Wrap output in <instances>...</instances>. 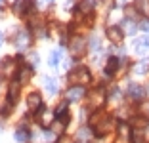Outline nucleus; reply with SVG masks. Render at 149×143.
I'll return each instance as SVG.
<instances>
[{"mask_svg":"<svg viewBox=\"0 0 149 143\" xmlns=\"http://www.w3.org/2000/svg\"><path fill=\"white\" fill-rule=\"evenodd\" d=\"M69 80L74 84H79V86H82V84H88L90 82V71L84 69V67H79V69H74L69 73Z\"/></svg>","mask_w":149,"mask_h":143,"instance_id":"nucleus-1","label":"nucleus"},{"mask_svg":"<svg viewBox=\"0 0 149 143\" xmlns=\"http://www.w3.org/2000/svg\"><path fill=\"white\" fill-rule=\"evenodd\" d=\"M69 48H71V52H73V56L80 57V56H84V52H86V40H84L82 36H73Z\"/></svg>","mask_w":149,"mask_h":143,"instance_id":"nucleus-2","label":"nucleus"},{"mask_svg":"<svg viewBox=\"0 0 149 143\" xmlns=\"http://www.w3.org/2000/svg\"><path fill=\"white\" fill-rule=\"evenodd\" d=\"M33 10H35V2L33 0H15L13 2V12L15 13L25 15V13H31Z\"/></svg>","mask_w":149,"mask_h":143,"instance_id":"nucleus-3","label":"nucleus"},{"mask_svg":"<svg viewBox=\"0 0 149 143\" xmlns=\"http://www.w3.org/2000/svg\"><path fill=\"white\" fill-rule=\"evenodd\" d=\"M128 95H130L132 99H143L145 97V88L141 86V84H130V88H128Z\"/></svg>","mask_w":149,"mask_h":143,"instance_id":"nucleus-4","label":"nucleus"},{"mask_svg":"<svg viewBox=\"0 0 149 143\" xmlns=\"http://www.w3.org/2000/svg\"><path fill=\"white\" fill-rule=\"evenodd\" d=\"M84 94H86L84 86H73L67 92V101H77V99H80V97H84Z\"/></svg>","mask_w":149,"mask_h":143,"instance_id":"nucleus-5","label":"nucleus"},{"mask_svg":"<svg viewBox=\"0 0 149 143\" xmlns=\"http://www.w3.org/2000/svg\"><path fill=\"white\" fill-rule=\"evenodd\" d=\"M42 107V99H40V94H31L29 95V99H27V109L29 111H38Z\"/></svg>","mask_w":149,"mask_h":143,"instance_id":"nucleus-6","label":"nucleus"},{"mask_svg":"<svg viewBox=\"0 0 149 143\" xmlns=\"http://www.w3.org/2000/svg\"><path fill=\"white\" fill-rule=\"evenodd\" d=\"M105 35L109 36V40L111 42H120L123 40V29L120 27H107V31H105Z\"/></svg>","mask_w":149,"mask_h":143,"instance_id":"nucleus-7","label":"nucleus"},{"mask_svg":"<svg viewBox=\"0 0 149 143\" xmlns=\"http://www.w3.org/2000/svg\"><path fill=\"white\" fill-rule=\"evenodd\" d=\"M134 50H136L138 53L147 52V50H149V38H147V36H141V38L134 40Z\"/></svg>","mask_w":149,"mask_h":143,"instance_id":"nucleus-8","label":"nucleus"},{"mask_svg":"<svg viewBox=\"0 0 149 143\" xmlns=\"http://www.w3.org/2000/svg\"><path fill=\"white\" fill-rule=\"evenodd\" d=\"M19 90H21V84H19V82H12V86H10V94H8L10 105H13L15 101H17V97H19Z\"/></svg>","mask_w":149,"mask_h":143,"instance_id":"nucleus-9","label":"nucleus"},{"mask_svg":"<svg viewBox=\"0 0 149 143\" xmlns=\"http://www.w3.org/2000/svg\"><path fill=\"white\" fill-rule=\"evenodd\" d=\"M29 33H25V31H23V33H19L17 35V38H13V44H15V46L17 48H25L27 44H29Z\"/></svg>","mask_w":149,"mask_h":143,"instance_id":"nucleus-10","label":"nucleus"},{"mask_svg":"<svg viewBox=\"0 0 149 143\" xmlns=\"http://www.w3.org/2000/svg\"><path fill=\"white\" fill-rule=\"evenodd\" d=\"M117 67H118V59H117V57H109V63H107V67H105V74H107V76L115 74Z\"/></svg>","mask_w":149,"mask_h":143,"instance_id":"nucleus-11","label":"nucleus"},{"mask_svg":"<svg viewBox=\"0 0 149 143\" xmlns=\"http://www.w3.org/2000/svg\"><path fill=\"white\" fill-rule=\"evenodd\" d=\"M61 59H63V52H61V50H54L52 56H50V65H52V67H57Z\"/></svg>","mask_w":149,"mask_h":143,"instance_id":"nucleus-12","label":"nucleus"},{"mask_svg":"<svg viewBox=\"0 0 149 143\" xmlns=\"http://www.w3.org/2000/svg\"><path fill=\"white\" fill-rule=\"evenodd\" d=\"M130 139H132V143H143V130H140V128H134V130H132Z\"/></svg>","mask_w":149,"mask_h":143,"instance_id":"nucleus-13","label":"nucleus"},{"mask_svg":"<svg viewBox=\"0 0 149 143\" xmlns=\"http://www.w3.org/2000/svg\"><path fill=\"white\" fill-rule=\"evenodd\" d=\"M92 8H94V2H90V0H82V2L79 4V12L80 13H90Z\"/></svg>","mask_w":149,"mask_h":143,"instance_id":"nucleus-14","label":"nucleus"},{"mask_svg":"<svg viewBox=\"0 0 149 143\" xmlns=\"http://www.w3.org/2000/svg\"><path fill=\"white\" fill-rule=\"evenodd\" d=\"M44 84H46V90H48L50 94H56V92H57V84H56L54 78L46 76V78H44Z\"/></svg>","mask_w":149,"mask_h":143,"instance_id":"nucleus-15","label":"nucleus"},{"mask_svg":"<svg viewBox=\"0 0 149 143\" xmlns=\"http://www.w3.org/2000/svg\"><path fill=\"white\" fill-rule=\"evenodd\" d=\"M31 137V134H29V130H25V128H19L17 132H15V139H17V141H27V139Z\"/></svg>","mask_w":149,"mask_h":143,"instance_id":"nucleus-16","label":"nucleus"},{"mask_svg":"<svg viewBox=\"0 0 149 143\" xmlns=\"http://www.w3.org/2000/svg\"><path fill=\"white\" fill-rule=\"evenodd\" d=\"M2 73L4 74H12L13 73V61L12 59H4L2 61Z\"/></svg>","mask_w":149,"mask_h":143,"instance_id":"nucleus-17","label":"nucleus"},{"mask_svg":"<svg viewBox=\"0 0 149 143\" xmlns=\"http://www.w3.org/2000/svg\"><path fill=\"white\" fill-rule=\"evenodd\" d=\"M31 74H33V69H31V67H21V71H19V78H21V80H27Z\"/></svg>","mask_w":149,"mask_h":143,"instance_id":"nucleus-18","label":"nucleus"},{"mask_svg":"<svg viewBox=\"0 0 149 143\" xmlns=\"http://www.w3.org/2000/svg\"><path fill=\"white\" fill-rule=\"evenodd\" d=\"M136 8L140 10L141 13H149V8H147V0H136Z\"/></svg>","mask_w":149,"mask_h":143,"instance_id":"nucleus-19","label":"nucleus"},{"mask_svg":"<svg viewBox=\"0 0 149 143\" xmlns=\"http://www.w3.org/2000/svg\"><path fill=\"white\" fill-rule=\"evenodd\" d=\"M140 111H141V115H143L145 118H149V101H143V103L140 105Z\"/></svg>","mask_w":149,"mask_h":143,"instance_id":"nucleus-20","label":"nucleus"},{"mask_svg":"<svg viewBox=\"0 0 149 143\" xmlns=\"http://www.w3.org/2000/svg\"><path fill=\"white\" fill-rule=\"evenodd\" d=\"M123 25H126V31L130 33V35H132V33H136V25H134V23H132L130 19H124Z\"/></svg>","mask_w":149,"mask_h":143,"instance_id":"nucleus-21","label":"nucleus"},{"mask_svg":"<svg viewBox=\"0 0 149 143\" xmlns=\"http://www.w3.org/2000/svg\"><path fill=\"white\" fill-rule=\"evenodd\" d=\"M63 128H65L63 122H54L52 124V132H63Z\"/></svg>","mask_w":149,"mask_h":143,"instance_id":"nucleus-22","label":"nucleus"},{"mask_svg":"<svg viewBox=\"0 0 149 143\" xmlns=\"http://www.w3.org/2000/svg\"><path fill=\"white\" fill-rule=\"evenodd\" d=\"M90 48H92V50H97V48H100V40H97V36H92V38H90Z\"/></svg>","mask_w":149,"mask_h":143,"instance_id":"nucleus-23","label":"nucleus"},{"mask_svg":"<svg viewBox=\"0 0 149 143\" xmlns=\"http://www.w3.org/2000/svg\"><path fill=\"white\" fill-rule=\"evenodd\" d=\"M140 29L145 31V33H149V19H143V21L140 23Z\"/></svg>","mask_w":149,"mask_h":143,"instance_id":"nucleus-24","label":"nucleus"},{"mask_svg":"<svg viewBox=\"0 0 149 143\" xmlns=\"http://www.w3.org/2000/svg\"><path fill=\"white\" fill-rule=\"evenodd\" d=\"M145 67H147V61H141L140 65L136 67V69H138V73H140V74H143V73H145Z\"/></svg>","mask_w":149,"mask_h":143,"instance_id":"nucleus-25","label":"nucleus"},{"mask_svg":"<svg viewBox=\"0 0 149 143\" xmlns=\"http://www.w3.org/2000/svg\"><path fill=\"white\" fill-rule=\"evenodd\" d=\"M8 111H10V105H4V107H2V111H0V113H2V117H8Z\"/></svg>","mask_w":149,"mask_h":143,"instance_id":"nucleus-26","label":"nucleus"},{"mask_svg":"<svg viewBox=\"0 0 149 143\" xmlns=\"http://www.w3.org/2000/svg\"><path fill=\"white\" fill-rule=\"evenodd\" d=\"M0 44H2V33H0Z\"/></svg>","mask_w":149,"mask_h":143,"instance_id":"nucleus-27","label":"nucleus"},{"mask_svg":"<svg viewBox=\"0 0 149 143\" xmlns=\"http://www.w3.org/2000/svg\"><path fill=\"white\" fill-rule=\"evenodd\" d=\"M0 4H2V0H0Z\"/></svg>","mask_w":149,"mask_h":143,"instance_id":"nucleus-28","label":"nucleus"},{"mask_svg":"<svg viewBox=\"0 0 149 143\" xmlns=\"http://www.w3.org/2000/svg\"><path fill=\"white\" fill-rule=\"evenodd\" d=\"M48 2H52V0H48Z\"/></svg>","mask_w":149,"mask_h":143,"instance_id":"nucleus-29","label":"nucleus"}]
</instances>
